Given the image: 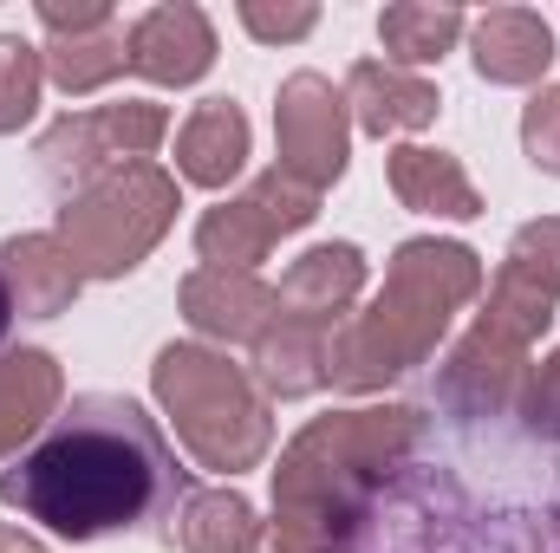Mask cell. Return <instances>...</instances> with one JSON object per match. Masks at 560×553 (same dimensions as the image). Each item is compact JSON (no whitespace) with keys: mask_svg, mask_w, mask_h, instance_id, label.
Listing matches in <instances>:
<instances>
[{"mask_svg":"<svg viewBox=\"0 0 560 553\" xmlns=\"http://www.w3.org/2000/svg\"><path fill=\"white\" fill-rule=\"evenodd\" d=\"M170 131V111L163 105H143V98H125V105H92V111H72L59 118L46 138L33 143L39 156V176L66 196H79L85 183L125 169V163H150V150Z\"/></svg>","mask_w":560,"mask_h":553,"instance_id":"obj_5","label":"cell"},{"mask_svg":"<svg viewBox=\"0 0 560 553\" xmlns=\"http://www.w3.org/2000/svg\"><path fill=\"white\" fill-rule=\"evenodd\" d=\"M469 46L489 85H535L555 66V26L535 7H489L482 20H469Z\"/></svg>","mask_w":560,"mask_h":553,"instance_id":"obj_14","label":"cell"},{"mask_svg":"<svg viewBox=\"0 0 560 553\" xmlns=\"http://www.w3.org/2000/svg\"><path fill=\"white\" fill-rule=\"evenodd\" d=\"M242 26L255 33V39H268V46H280V39H306L313 26H319V7H268V0H242Z\"/></svg>","mask_w":560,"mask_h":553,"instance_id":"obj_26","label":"cell"},{"mask_svg":"<svg viewBox=\"0 0 560 553\" xmlns=\"http://www.w3.org/2000/svg\"><path fill=\"white\" fill-rule=\"evenodd\" d=\"M0 274L13 293V313H26V319H59L85 286L79 261L59 248V235H13L0 248Z\"/></svg>","mask_w":560,"mask_h":553,"instance_id":"obj_16","label":"cell"},{"mask_svg":"<svg viewBox=\"0 0 560 553\" xmlns=\"http://www.w3.org/2000/svg\"><path fill=\"white\" fill-rule=\"evenodd\" d=\"M346 118H352V111H346V92H332V79L293 72L275 98L280 169H287L293 183H306V189L339 183V176H346V138H352Z\"/></svg>","mask_w":560,"mask_h":553,"instance_id":"obj_7","label":"cell"},{"mask_svg":"<svg viewBox=\"0 0 560 553\" xmlns=\"http://www.w3.org/2000/svg\"><path fill=\"white\" fill-rule=\"evenodd\" d=\"M502 280H515V286H528V293H541V299L555 306V299H560V215L528 222V228L509 242Z\"/></svg>","mask_w":560,"mask_h":553,"instance_id":"obj_23","label":"cell"},{"mask_svg":"<svg viewBox=\"0 0 560 553\" xmlns=\"http://www.w3.org/2000/svg\"><path fill=\"white\" fill-rule=\"evenodd\" d=\"M326 345H332L326 326L275 313L268 332L255 339V385L268 398H313V391H326Z\"/></svg>","mask_w":560,"mask_h":553,"instance_id":"obj_18","label":"cell"},{"mask_svg":"<svg viewBox=\"0 0 560 553\" xmlns=\"http://www.w3.org/2000/svg\"><path fill=\"white\" fill-rule=\"evenodd\" d=\"M346 111H352L359 131L398 138V131L436 125L443 98H436V85L418 79V72H398V66H385V59H359V66L346 72Z\"/></svg>","mask_w":560,"mask_h":553,"instance_id":"obj_13","label":"cell"},{"mask_svg":"<svg viewBox=\"0 0 560 553\" xmlns=\"http://www.w3.org/2000/svg\"><path fill=\"white\" fill-rule=\"evenodd\" d=\"M183 319L202 332V339H229V345H255L275 319V286L261 274H242V268H196L183 280Z\"/></svg>","mask_w":560,"mask_h":553,"instance_id":"obj_12","label":"cell"},{"mask_svg":"<svg viewBox=\"0 0 560 553\" xmlns=\"http://www.w3.org/2000/svg\"><path fill=\"white\" fill-rule=\"evenodd\" d=\"M522 150H528L535 169L560 176V85H541L528 98V111H522Z\"/></svg>","mask_w":560,"mask_h":553,"instance_id":"obj_25","label":"cell"},{"mask_svg":"<svg viewBox=\"0 0 560 553\" xmlns=\"http://www.w3.org/2000/svg\"><path fill=\"white\" fill-rule=\"evenodd\" d=\"M482 293V261L463 242H405L392 255L385 293L332 326L326 345V385L332 391H385L436 352L450 332V313Z\"/></svg>","mask_w":560,"mask_h":553,"instance_id":"obj_2","label":"cell"},{"mask_svg":"<svg viewBox=\"0 0 560 553\" xmlns=\"http://www.w3.org/2000/svg\"><path fill=\"white\" fill-rule=\"evenodd\" d=\"M125 66L143 72L150 85H196L215 66V26L189 0H163L131 20L125 33Z\"/></svg>","mask_w":560,"mask_h":553,"instance_id":"obj_10","label":"cell"},{"mask_svg":"<svg viewBox=\"0 0 560 553\" xmlns=\"http://www.w3.org/2000/svg\"><path fill=\"white\" fill-rule=\"evenodd\" d=\"M150 385H156V404L170 411L183 449L215 469V475H242L268 456L275 443V416L261 404L255 378L242 365H229L222 352L209 345H163L156 365H150Z\"/></svg>","mask_w":560,"mask_h":553,"instance_id":"obj_3","label":"cell"},{"mask_svg":"<svg viewBox=\"0 0 560 553\" xmlns=\"http://www.w3.org/2000/svg\"><path fill=\"white\" fill-rule=\"evenodd\" d=\"M7 332H13V293H7V274H0V352H7Z\"/></svg>","mask_w":560,"mask_h":553,"instance_id":"obj_28","label":"cell"},{"mask_svg":"<svg viewBox=\"0 0 560 553\" xmlns=\"http://www.w3.org/2000/svg\"><path fill=\"white\" fill-rule=\"evenodd\" d=\"M176 176L156 163H125L98 183H85L79 196H66L59 209V248L79 261L85 280H125L143 255L170 235L176 222Z\"/></svg>","mask_w":560,"mask_h":553,"instance_id":"obj_4","label":"cell"},{"mask_svg":"<svg viewBox=\"0 0 560 553\" xmlns=\"http://www.w3.org/2000/svg\"><path fill=\"white\" fill-rule=\"evenodd\" d=\"M39 85H46V52L26 46L20 33H0V138L39 111Z\"/></svg>","mask_w":560,"mask_h":553,"instance_id":"obj_22","label":"cell"},{"mask_svg":"<svg viewBox=\"0 0 560 553\" xmlns=\"http://www.w3.org/2000/svg\"><path fill=\"white\" fill-rule=\"evenodd\" d=\"M59 391H66V378H59L52 352H33V345L0 352V456L7 462L33 430H46L59 416Z\"/></svg>","mask_w":560,"mask_h":553,"instance_id":"obj_19","label":"cell"},{"mask_svg":"<svg viewBox=\"0 0 560 553\" xmlns=\"http://www.w3.org/2000/svg\"><path fill=\"white\" fill-rule=\"evenodd\" d=\"M189 495H196L189 469L176 462L163 423L118 391H79L0 469V502L52 528L59 541H105V534L170 541L163 521Z\"/></svg>","mask_w":560,"mask_h":553,"instance_id":"obj_1","label":"cell"},{"mask_svg":"<svg viewBox=\"0 0 560 553\" xmlns=\"http://www.w3.org/2000/svg\"><path fill=\"white\" fill-rule=\"evenodd\" d=\"M170 541L183 553H255L261 548V521H255L248 495H235V489H196L176 508Z\"/></svg>","mask_w":560,"mask_h":553,"instance_id":"obj_20","label":"cell"},{"mask_svg":"<svg viewBox=\"0 0 560 553\" xmlns=\"http://www.w3.org/2000/svg\"><path fill=\"white\" fill-rule=\"evenodd\" d=\"M248 169V118L235 98H202L176 131V176L196 189H229Z\"/></svg>","mask_w":560,"mask_h":553,"instance_id":"obj_15","label":"cell"},{"mask_svg":"<svg viewBox=\"0 0 560 553\" xmlns=\"http://www.w3.org/2000/svg\"><path fill=\"white\" fill-rule=\"evenodd\" d=\"M515 416H522V430H528L535 443H560V352H548V358L528 372V385H522V398H515Z\"/></svg>","mask_w":560,"mask_h":553,"instance_id":"obj_24","label":"cell"},{"mask_svg":"<svg viewBox=\"0 0 560 553\" xmlns=\"http://www.w3.org/2000/svg\"><path fill=\"white\" fill-rule=\"evenodd\" d=\"M0 553H46V548H39L26 528H7V521H0Z\"/></svg>","mask_w":560,"mask_h":553,"instance_id":"obj_27","label":"cell"},{"mask_svg":"<svg viewBox=\"0 0 560 553\" xmlns=\"http://www.w3.org/2000/svg\"><path fill=\"white\" fill-rule=\"evenodd\" d=\"M469 33L463 7H430V0H392L378 13V39H385V66L411 72V66H436L456 39Z\"/></svg>","mask_w":560,"mask_h":553,"instance_id":"obj_21","label":"cell"},{"mask_svg":"<svg viewBox=\"0 0 560 553\" xmlns=\"http://www.w3.org/2000/svg\"><path fill=\"white\" fill-rule=\"evenodd\" d=\"M359 286H365V255L352 248V242H319V248H306L275 286V313L287 319H306V326H346L352 319V299H359Z\"/></svg>","mask_w":560,"mask_h":553,"instance_id":"obj_11","label":"cell"},{"mask_svg":"<svg viewBox=\"0 0 560 553\" xmlns=\"http://www.w3.org/2000/svg\"><path fill=\"white\" fill-rule=\"evenodd\" d=\"M313 215H319V189L293 183L275 163V169H261V176L248 183V196H229V202H215V209L196 222V255H202L209 268H242V274H255V261H268V248H275L280 235L306 228Z\"/></svg>","mask_w":560,"mask_h":553,"instance_id":"obj_6","label":"cell"},{"mask_svg":"<svg viewBox=\"0 0 560 553\" xmlns=\"http://www.w3.org/2000/svg\"><path fill=\"white\" fill-rule=\"evenodd\" d=\"M39 26H46V72L59 92L85 98L125 72V26L105 0H85V7L39 0Z\"/></svg>","mask_w":560,"mask_h":553,"instance_id":"obj_8","label":"cell"},{"mask_svg":"<svg viewBox=\"0 0 560 553\" xmlns=\"http://www.w3.org/2000/svg\"><path fill=\"white\" fill-rule=\"evenodd\" d=\"M385 169H392V196L418 215H443V222H476L482 215V196H476V183L463 176V163L450 150L398 143Z\"/></svg>","mask_w":560,"mask_h":553,"instance_id":"obj_17","label":"cell"},{"mask_svg":"<svg viewBox=\"0 0 560 553\" xmlns=\"http://www.w3.org/2000/svg\"><path fill=\"white\" fill-rule=\"evenodd\" d=\"M522 385H528V345H515L509 332L476 319L469 339L436 372V404L456 416H509Z\"/></svg>","mask_w":560,"mask_h":553,"instance_id":"obj_9","label":"cell"}]
</instances>
